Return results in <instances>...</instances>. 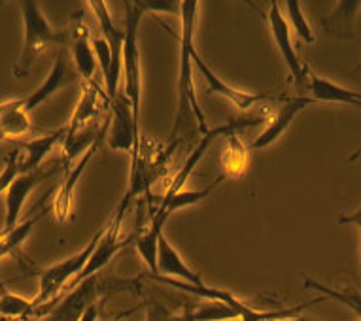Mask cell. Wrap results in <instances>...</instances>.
<instances>
[{
	"mask_svg": "<svg viewBox=\"0 0 361 321\" xmlns=\"http://www.w3.org/2000/svg\"><path fill=\"white\" fill-rule=\"evenodd\" d=\"M174 321H195V320H193V315H191V308H188L184 314L174 315Z\"/></svg>",
	"mask_w": 361,
	"mask_h": 321,
	"instance_id": "obj_37",
	"label": "cell"
},
{
	"mask_svg": "<svg viewBox=\"0 0 361 321\" xmlns=\"http://www.w3.org/2000/svg\"><path fill=\"white\" fill-rule=\"evenodd\" d=\"M102 231H104V227H102L101 231H97V234L91 240H89L87 244L83 246L82 251H78L76 256L66 257L65 261L55 263L51 267L44 268L38 276H40V289H38V295L32 301V306L38 308V306H44V304L54 303L57 295L61 293V289L66 286V282L71 278H76L78 274L82 272L83 267H85V263L89 261V257L95 250L97 242H99V238H101Z\"/></svg>",
	"mask_w": 361,
	"mask_h": 321,
	"instance_id": "obj_4",
	"label": "cell"
},
{
	"mask_svg": "<svg viewBox=\"0 0 361 321\" xmlns=\"http://www.w3.org/2000/svg\"><path fill=\"white\" fill-rule=\"evenodd\" d=\"M59 168L61 165H54V167L42 165L40 168L30 170V172L19 174L18 178L13 180L12 184H10V187L6 189V218H4V231L2 232H10L13 227L18 225L19 215H21V210H23L27 196H29L44 180L57 174Z\"/></svg>",
	"mask_w": 361,
	"mask_h": 321,
	"instance_id": "obj_10",
	"label": "cell"
},
{
	"mask_svg": "<svg viewBox=\"0 0 361 321\" xmlns=\"http://www.w3.org/2000/svg\"><path fill=\"white\" fill-rule=\"evenodd\" d=\"M78 80H80V74L76 70V65H74V61H72V55L68 51V46H61V49L57 51V57H55V63L51 66V70H49L48 77L42 82V85L38 89H35L30 93L29 96H25L21 99L23 102V110L25 112H32L36 108L44 104V102L51 99V96L61 91L66 85L76 84Z\"/></svg>",
	"mask_w": 361,
	"mask_h": 321,
	"instance_id": "obj_6",
	"label": "cell"
},
{
	"mask_svg": "<svg viewBox=\"0 0 361 321\" xmlns=\"http://www.w3.org/2000/svg\"><path fill=\"white\" fill-rule=\"evenodd\" d=\"M286 12H288V18H290L291 27L295 29L297 36L301 38L302 42L307 44H314V32L310 29V23L305 18V13H302L301 4L297 2V0H290V2H286Z\"/></svg>",
	"mask_w": 361,
	"mask_h": 321,
	"instance_id": "obj_29",
	"label": "cell"
},
{
	"mask_svg": "<svg viewBox=\"0 0 361 321\" xmlns=\"http://www.w3.org/2000/svg\"><path fill=\"white\" fill-rule=\"evenodd\" d=\"M110 119H108L106 144L118 151H133L135 144L140 142V125L135 121L129 99L116 95L110 99Z\"/></svg>",
	"mask_w": 361,
	"mask_h": 321,
	"instance_id": "obj_5",
	"label": "cell"
},
{
	"mask_svg": "<svg viewBox=\"0 0 361 321\" xmlns=\"http://www.w3.org/2000/svg\"><path fill=\"white\" fill-rule=\"evenodd\" d=\"M146 15L138 2H125L123 19V63L125 96L129 99L135 121L140 125V102H142V68H140V48H138V29Z\"/></svg>",
	"mask_w": 361,
	"mask_h": 321,
	"instance_id": "obj_2",
	"label": "cell"
},
{
	"mask_svg": "<svg viewBox=\"0 0 361 321\" xmlns=\"http://www.w3.org/2000/svg\"><path fill=\"white\" fill-rule=\"evenodd\" d=\"M30 131H32V125H30L29 112L23 110L21 99L8 101L4 113L0 115V142L6 138L25 137Z\"/></svg>",
	"mask_w": 361,
	"mask_h": 321,
	"instance_id": "obj_21",
	"label": "cell"
},
{
	"mask_svg": "<svg viewBox=\"0 0 361 321\" xmlns=\"http://www.w3.org/2000/svg\"><path fill=\"white\" fill-rule=\"evenodd\" d=\"M338 223L341 225H354L357 231H360L361 237V206L355 210L354 214H346V215H338Z\"/></svg>",
	"mask_w": 361,
	"mask_h": 321,
	"instance_id": "obj_35",
	"label": "cell"
},
{
	"mask_svg": "<svg viewBox=\"0 0 361 321\" xmlns=\"http://www.w3.org/2000/svg\"><path fill=\"white\" fill-rule=\"evenodd\" d=\"M224 176L219 174L218 178L214 180L212 184L207 185L204 189L201 191H180V193H176L174 196H169V199H163V203H161V206L154 212V215H152V223H149L148 229H152V231H157V232H163V225L166 223V220L171 218L176 210L180 208H185V206H191V204H197L201 203V201H204L207 196H210V193H214V189L218 187L221 182H224Z\"/></svg>",
	"mask_w": 361,
	"mask_h": 321,
	"instance_id": "obj_15",
	"label": "cell"
},
{
	"mask_svg": "<svg viewBox=\"0 0 361 321\" xmlns=\"http://www.w3.org/2000/svg\"><path fill=\"white\" fill-rule=\"evenodd\" d=\"M269 27H271V34H273L274 42H276V48H279L282 59H284L286 66L291 74V80H293V85L299 93L307 89L308 84V72L307 68L302 66L301 59L297 57L295 48L291 44L290 29H288V21H286L284 13L280 12L279 2H273L271 8H269Z\"/></svg>",
	"mask_w": 361,
	"mask_h": 321,
	"instance_id": "obj_8",
	"label": "cell"
},
{
	"mask_svg": "<svg viewBox=\"0 0 361 321\" xmlns=\"http://www.w3.org/2000/svg\"><path fill=\"white\" fill-rule=\"evenodd\" d=\"M48 210L49 208H40L38 214L29 215L23 223H18L10 232H0V259H4V257L13 253V251H18L19 248L23 246V242L27 240L30 231H32L36 223L46 215Z\"/></svg>",
	"mask_w": 361,
	"mask_h": 321,
	"instance_id": "obj_25",
	"label": "cell"
},
{
	"mask_svg": "<svg viewBox=\"0 0 361 321\" xmlns=\"http://www.w3.org/2000/svg\"><path fill=\"white\" fill-rule=\"evenodd\" d=\"M237 321H240V320H237Z\"/></svg>",
	"mask_w": 361,
	"mask_h": 321,
	"instance_id": "obj_41",
	"label": "cell"
},
{
	"mask_svg": "<svg viewBox=\"0 0 361 321\" xmlns=\"http://www.w3.org/2000/svg\"><path fill=\"white\" fill-rule=\"evenodd\" d=\"M97 293H99V282L95 276H91L80 286L74 287L63 301L44 304L35 308L36 314L46 315L44 321H80L83 312L95 304Z\"/></svg>",
	"mask_w": 361,
	"mask_h": 321,
	"instance_id": "obj_7",
	"label": "cell"
},
{
	"mask_svg": "<svg viewBox=\"0 0 361 321\" xmlns=\"http://www.w3.org/2000/svg\"><path fill=\"white\" fill-rule=\"evenodd\" d=\"M193 65H197L199 72L204 77V82L208 85V93H214V95H219L227 99V101L231 102L233 106L238 108L240 112H246L250 108H254L255 104H259L261 101H265L267 96H271L269 93H263V95H254V93H246L243 89H237V87H233V85L225 84L224 80L216 74V72L210 68V66L204 63V61L197 55H193Z\"/></svg>",
	"mask_w": 361,
	"mask_h": 321,
	"instance_id": "obj_13",
	"label": "cell"
},
{
	"mask_svg": "<svg viewBox=\"0 0 361 321\" xmlns=\"http://www.w3.org/2000/svg\"><path fill=\"white\" fill-rule=\"evenodd\" d=\"M305 287L307 289H316L322 295H326V297H331L333 301H338L344 306H348L350 310H354L355 314L361 315V295H355V293H348V291H338V289H331V287L324 286L320 282H316L312 278H305Z\"/></svg>",
	"mask_w": 361,
	"mask_h": 321,
	"instance_id": "obj_27",
	"label": "cell"
},
{
	"mask_svg": "<svg viewBox=\"0 0 361 321\" xmlns=\"http://www.w3.org/2000/svg\"><path fill=\"white\" fill-rule=\"evenodd\" d=\"M361 8V2L355 0H343L333 10L331 15L324 19V27L327 32L338 38H352V25H354L355 13Z\"/></svg>",
	"mask_w": 361,
	"mask_h": 321,
	"instance_id": "obj_23",
	"label": "cell"
},
{
	"mask_svg": "<svg viewBox=\"0 0 361 321\" xmlns=\"http://www.w3.org/2000/svg\"><path fill=\"white\" fill-rule=\"evenodd\" d=\"M93 51H95V57H97V63L101 65L102 68V74H106L110 70V65H112V49L108 46V42L99 36V38H93Z\"/></svg>",
	"mask_w": 361,
	"mask_h": 321,
	"instance_id": "obj_32",
	"label": "cell"
},
{
	"mask_svg": "<svg viewBox=\"0 0 361 321\" xmlns=\"http://www.w3.org/2000/svg\"><path fill=\"white\" fill-rule=\"evenodd\" d=\"M19 10L23 15V49L19 55V61L13 66V74L18 77L27 76V72L30 68V63L36 55L40 54L42 49H46L51 44L63 42V34H59L57 30L51 27L46 15L42 13L40 4L38 2H30V0H23L19 2Z\"/></svg>",
	"mask_w": 361,
	"mask_h": 321,
	"instance_id": "obj_3",
	"label": "cell"
},
{
	"mask_svg": "<svg viewBox=\"0 0 361 321\" xmlns=\"http://www.w3.org/2000/svg\"><path fill=\"white\" fill-rule=\"evenodd\" d=\"M307 89L312 93L314 102H338V104L361 108V93L344 89L331 80H326V77L312 74V72H308Z\"/></svg>",
	"mask_w": 361,
	"mask_h": 321,
	"instance_id": "obj_17",
	"label": "cell"
},
{
	"mask_svg": "<svg viewBox=\"0 0 361 321\" xmlns=\"http://www.w3.org/2000/svg\"><path fill=\"white\" fill-rule=\"evenodd\" d=\"M102 95V91L99 89V85L95 82L83 85L82 96H80V102H78L76 110L72 113L71 123H68V131H74V129H80V127L87 125L91 119L95 118L99 110H101V104H99V96Z\"/></svg>",
	"mask_w": 361,
	"mask_h": 321,
	"instance_id": "obj_24",
	"label": "cell"
},
{
	"mask_svg": "<svg viewBox=\"0 0 361 321\" xmlns=\"http://www.w3.org/2000/svg\"><path fill=\"white\" fill-rule=\"evenodd\" d=\"M279 321H312V320H307V317H302V315H293V317H284V320H279Z\"/></svg>",
	"mask_w": 361,
	"mask_h": 321,
	"instance_id": "obj_38",
	"label": "cell"
},
{
	"mask_svg": "<svg viewBox=\"0 0 361 321\" xmlns=\"http://www.w3.org/2000/svg\"><path fill=\"white\" fill-rule=\"evenodd\" d=\"M104 123L99 127L83 125L80 129H74V131L66 129L65 140H63V159H65L66 165H71L78 155L85 153L93 146V142H95L99 134L102 132V129H104Z\"/></svg>",
	"mask_w": 361,
	"mask_h": 321,
	"instance_id": "obj_22",
	"label": "cell"
},
{
	"mask_svg": "<svg viewBox=\"0 0 361 321\" xmlns=\"http://www.w3.org/2000/svg\"><path fill=\"white\" fill-rule=\"evenodd\" d=\"M144 12H161V13H180L182 2H166V0H137Z\"/></svg>",
	"mask_w": 361,
	"mask_h": 321,
	"instance_id": "obj_33",
	"label": "cell"
},
{
	"mask_svg": "<svg viewBox=\"0 0 361 321\" xmlns=\"http://www.w3.org/2000/svg\"><path fill=\"white\" fill-rule=\"evenodd\" d=\"M106 131H108V119L106 123H104V129L102 132L99 134L93 146L82 155V159L78 160L76 165H72V167L66 168V176H65V182L61 184L59 191H57V195L54 199V204L49 206V210L54 212L57 221H65L71 218L72 214V199H74V189H76V184L80 182L82 178V174L85 172V168L87 165L91 163V159L95 157V153L99 151V148L102 146L104 142V138H106Z\"/></svg>",
	"mask_w": 361,
	"mask_h": 321,
	"instance_id": "obj_12",
	"label": "cell"
},
{
	"mask_svg": "<svg viewBox=\"0 0 361 321\" xmlns=\"http://www.w3.org/2000/svg\"><path fill=\"white\" fill-rule=\"evenodd\" d=\"M199 2H182V38H180V77H178V108L174 127L171 132V142H182V138L190 132L201 131L207 134V118L197 104L195 87H193V55H195V23Z\"/></svg>",
	"mask_w": 361,
	"mask_h": 321,
	"instance_id": "obj_1",
	"label": "cell"
},
{
	"mask_svg": "<svg viewBox=\"0 0 361 321\" xmlns=\"http://www.w3.org/2000/svg\"><path fill=\"white\" fill-rule=\"evenodd\" d=\"M312 99H307V96H293V99H286L282 104L279 106L276 113H274L273 118L269 119V125L265 127V131L261 132L259 137L255 138L250 149H263L267 146H271L273 142H276L280 137H282V132L291 125V121L295 119V115L301 110L308 106V104H312Z\"/></svg>",
	"mask_w": 361,
	"mask_h": 321,
	"instance_id": "obj_14",
	"label": "cell"
},
{
	"mask_svg": "<svg viewBox=\"0 0 361 321\" xmlns=\"http://www.w3.org/2000/svg\"><path fill=\"white\" fill-rule=\"evenodd\" d=\"M82 29V27H80ZM74 30V36H72V44L68 51L72 55V61L76 65V70L80 74V77L85 80V84H91L93 82V76H95L97 70V57L95 51H93V46L89 44L87 32L85 30Z\"/></svg>",
	"mask_w": 361,
	"mask_h": 321,
	"instance_id": "obj_20",
	"label": "cell"
},
{
	"mask_svg": "<svg viewBox=\"0 0 361 321\" xmlns=\"http://www.w3.org/2000/svg\"><path fill=\"white\" fill-rule=\"evenodd\" d=\"M161 234H163V232L148 229V231L142 232V234L137 237V240H135V246H137L138 253H140L144 263L148 265L149 270L154 274H157V244H159Z\"/></svg>",
	"mask_w": 361,
	"mask_h": 321,
	"instance_id": "obj_28",
	"label": "cell"
},
{
	"mask_svg": "<svg viewBox=\"0 0 361 321\" xmlns=\"http://www.w3.org/2000/svg\"><path fill=\"white\" fill-rule=\"evenodd\" d=\"M195 321H237L238 315L233 308L221 301H207L191 310Z\"/></svg>",
	"mask_w": 361,
	"mask_h": 321,
	"instance_id": "obj_26",
	"label": "cell"
},
{
	"mask_svg": "<svg viewBox=\"0 0 361 321\" xmlns=\"http://www.w3.org/2000/svg\"><path fill=\"white\" fill-rule=\"evenodd\" d=\"M21 160H23V151L21 149H13L12 153L6 157L4 170L0 172V193H4L13 180L18 178L19 174H23V170H21Z\"/></svg>",
	"mask_w": 361,
	"mask_h": 321,
	"instance_id": "obj_31",
	"label": "cell"
},
{
	"mask_svg": "<svg viewBox=\"0 0 361 321\" xmlns=\"http://www.w3.org/2000/svg\"><path fill=\"white\" fill-rule=\"evenodd\" d=\"M66 127L63 129H57L54 132H48V134H42L38 138H32L29 142L19 144V149L23 151V160H21V170L23 172H30V170H36V168L42 167V160L46 159V155L51 151V149L65 140Z\"/></svg>",
	"mask_w": 361,
	"mask_h": 321,
	"instance_id": "obj_18",
	"label": "cell"
},
{
	"mask_svg": "<svg viewBox=\"0 0 361 321\" xmlns=\"http://www.w3.org/2000/svg\"><path fill=\"white\" fill-rule=\"evenodd\" d=\"M89 8L95 12V18L101 25L102 38L106 40L110 49H112V65H110V70L104 74V80H106V89H108V101L118 95V85L119 77H121V51H123V29H119L118 25L114 23L112 15L108 12L106 2H91Z\"/></svg>",
	"mask_w": 361,
	"mask_h": 321,
	"instance_id": "obj_11",
	"label": "cell"
},
{
	"mask_svg": "<svg viewBox=\"0 0 361 321\" xmlns=\"http://www.w3.org/2000/svg\"><path fill=\"white\" fill-rule=\"evenodd\" d=\"M360 157H361V148L360 149H357V151H355V153H352V155H350V163H354V160L355 159H360Z\"/></svg>",
	"mask_w": 361,
	"mask_h": 321,
	"instance_id": "obj_39",
	"label": "cell"
},
{
	"mask_svg": "<svg viewBox=\"0 0 361 321\" xmlns=\"http://www.w3.org/2000/svg\"><path fill=\"white\" fill-rule=\"evenodd\" d=\"M227 142L221 151V176L224 178H240L246 172L250 160V148L237 138L235 131L227 132Z\"/></svg>",
	"mask_w": 361,
	"mask_h": 321,
	"instance_id": "obj_19",
	"label": "cell"
},
{
	"mask_svg": "<svg viewBox=\"0 0 361 321\" xmlns=\"http://www.w3.org/2000/svg\"><path fill=\"white\" fill-rule=\"evenodd\" d=\"M157 274L165 278L174 276L180 282H188V284H202L201 274L190 268L176 248L166 240L165 234H161L159 244H157Z\"/></svg>",
	"mask_w": 361,
	"mask_h": 321,
	"instance_id": "obj_16",
	"label": "cell"
},
{
	"mask_svg": "<svg viewBox=\"0 0 361 321\" xmlns=\"http://www.w3.org/2000/svg\"><path fill=\"white\" fill-rule=\"evenodd\" d=\"M0 6H2V4H0Z\"/></svg>",
	"mask_w": 361,
	"mask_h": 321,
	"instance_id": "obj_42",
	"label": "cell"
},
{
	"mask_svg": "<svg viewBox=\"0 0 361 321\" xmlns=\"http://www.w3.org/2000/svg\"><path fill=\"white\" fill-rule=\"evenodd\" d=\"M146 321H174V315L171 314V310L166 308L165 304L154 301V303L148 304Z\"/></svg>",
	"mask_w": 361,
	"mask_h": 321,
	"instance_id": "obj_34",
	"label": "cell"
},
{
	"mask_svg": "<svg viewBox=\"0 0 361 321\" xmlns=\"http://www.w3.org/2000/svg\"><path fill=\"white\" fill-rule=\"evenodd\" d=\"M32 312H35L32 301H25V298L18 297L13 293L0 289V314L16 317V315H29Z\"/></svg>",
	"mask_w": 361,
	"mask_h": 321,
	"instance_id": "obj_30",
	"label": "cell"
},
{
	"mask_svg": "<svg viewBox=\"0 0 361 321\" xmlns=\"http://www.w3.org/2000/svg\"><path fill=\"white\" fill-rule=\"evenodd\" d=\"M97 317H99V310H97L95 304H91L85 312H83V315L80 317V321H97Z\"/></svg>",
	"mask_w": 361,
	"mask_h": 321,
	"instance_id": "obj_36",
	"label": "cell"
},
{
	"mask_svg": "<svg viewBox=\"0 0 361 321\" xmlns=\"http://www.w3.org/2000/svg\"><path fill=\"white\" fill-rule=\"evenodd\" d=\"M125 215L121 214H114V218L110 220L108 225H104V231H102L99 242H97L95 250L89 257V261L85 263V267L80 274H78L72 286L78 287L82 282H85L91 276H95L101 268H104L108 263L112 261L114 256L118 253L119 250H123L125 246L130 244V238H121L119 240V227H121V221H123Z\"/></svg>",
	"mask_w": 361,
	"mask_h": 321,
	"instance_id": "obj_9",
	"label": "cell"
},
{
	"mask_svg": "<svg viewBox=\"0 0 361 321\" xmlns=\"http://www.w3.org/2000/svg\"><path fill=\"white\" fill-rule=\"evenodd\" d=\"M114 321H123V320H121V317H118V320H114Z\"/></svg>",
	"mask_w": 361,
	"mask_h": 321,
	"instance_id": "obj_40",
	"label": "cell"
}]
</instances>
